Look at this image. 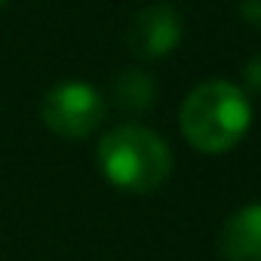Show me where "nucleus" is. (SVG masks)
<instances>
[{"instance_id": "nucleus-2", "label": "nucleus", "mask_w": 261, "mask_h": 261, "mask_svg": "<svg viewBox=\"0 0 261 261\" xmlns=\"http://www.w3.org/2000/svg\"><path fill=\"white\" fill-rule=\"evenodd\" d=\"M98 166L114 188L148 194L169 178L172 151L154 129L126 123L98 142Z\"/></svg>"}, {"instance_id": "nucleus-7", "label": "nucleus", "mask_w": 261, "mask_h": 261, "mask_svg": "<svg viewBox=\"0 0 261 261\" xmlns=\"http://www.w3.org/2000/svg\"><path fill=\"white\" fill-rule=\"evenodd\" d=\"M243 83H246V89L261 92V53L252 56V59L243 65Z\"/></svg>"}, {"instance_id": "nucleus-8", "label": "nucleus", "mask_w": 261, "mask_h": 261, "mask_svg": "<svg viewBox=\"0 0 261 261\" xmlns=\"http://www.w3.org/2000/svg\"><path fill=\"white\" fill-rule=\"evenodd\" d=\"M240 13L249 25L261 28V0H240Z\"/></svg>"}, {"instance_id": "nucleus-9", "label": "nucleus", "mask_w": 261, "mask_h": 261, "mask_svg": "<svg viewBox=\"0 0 261 261\" xmlns=\"http://www.w3.org/2000/svg\"><path fill=\"white\" fill-rule=\"evenodd\" d=\"M4 7H7V0H0V10H4Z\"/></svg>"}, {"instance_id": "nucleus-3", "label": "nucleus", "mask_w": 261, "mask_h": 261, "mask_svg": "<svg viewBox=\"0 0 261 261\" xmlns=\"http://www.w3.org/2000/svg\"><path fill=\"white\" fill-rule=\"evenodd\" d=\"M40 117L49 133L62 139H86L98 129L105 117V98L98 95L95 86L83 80H65L43 95Z\"/></svg>"}, {"instance_id": "nucleus-4", "label": "nucleus", "mask_w": 261, "mask_h": 261, "mask_svg": "<svg viewBox=\"0 0 261 261\" xmlns=\"http://www.w3.org/2000/svg\"><path fill=\"white\" fill-rule=\"evenodd\" d=\"M181 40V19L172 4H151L139 10L126 28V43L139 59H163Z\"/></svg>"}, {"instance_id": "nucleus-1", "label": "nucleus", "mask_w": 261, "mask_h": 261, "mask_svg": "<svg viewBox=\"0 0 261 261\" xmlns=\"http://www.w3.org/2000/svg\"><path fill=\"white\" fill-rule=\"evenodd\" d=\"M178 123L188 145L203 154H221L249 133L252 105L243 86L230 80H206L188 92Z\"/></svg>"}, {"instance_id": "nucleus-6", "label": "nucleus", "mask_w": 261, "mask_h": 261, "mask_svg": "<svg viewBox=\"0 0 261 261\" xmlns=\"http://www.w3.org/2000/svg\"><path fill=\"white\" fill-rule=\"evenodd\" d=\"M157 98V83L148 71H123L114 83V101L126 114H145Z\"/></svg>"}, {"instance_id": "nucleus-5", "label": "nucleus", "mask_w": 261, "mask_h": 261, "mask_svg": "<svg viewBox=\"0 0 261 261\" xmlns=\"http://www.w3.org/2000/svg\"><path fill=\"white\" fill-rule=\"evenodd\" d=\"M224 261H261V203L237 209L221 230Z\"/></svg>"}]
</instances>
